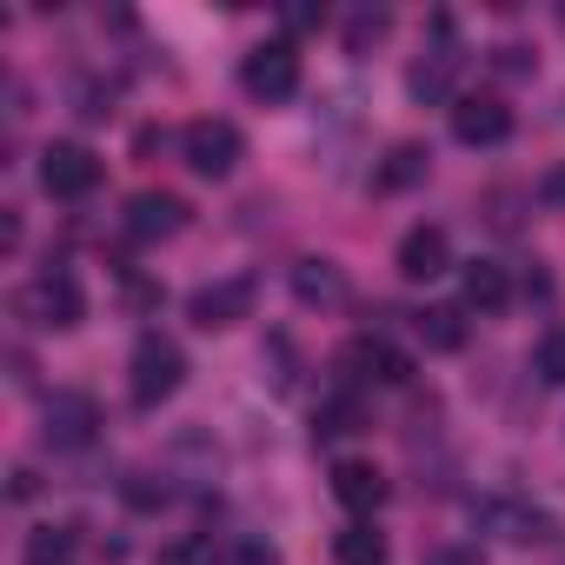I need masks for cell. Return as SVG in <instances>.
<instances>
[{
	"instance_id": "8",
	"label": "cell",
	"mask_w": 565,
	"mask_h": 565,
	"mask_svg": "<svg viewBox=\"0 0 565 565\" xmlns=\"http://www.w3.org/2000/svg\"><path fill=\"white\" fill-rule=\"evenodd\" d=\"M333 373H340L347 386H360V380H386V386H399L413 366H406V353H393V347H380V340H353V347L333 360Z\"/></svg>"
},
{
	"instance_id": "20",
	"label": "cell",
	"mask_w": 565,
	"mask_h": 565,
	"mask_svg": "<svg viewBox=\"0 0 565 565\" xmlns=\"http://www.w3.org/2000/svg\"><path fill=\"white\" fill-rule=\"evenodd\" d=\"M532 373H539L545 386H565V327H552V333L539 340V353H532Z\"/></svg>"
},
{
	"instance_id": "9",
	"label": "cell",
	"mask_w": 565,
	"mask_h": 565,
	"mask_svg": "<svg viewBox=\"0 0 565 565\" xmlns=\"http://www.w3.org/2000/svg\"><path fill=\"white\" fill-rule=\"evenodd\" d=\"M333 499H340L347 512L373 519V512L386 505V472H380L373 459H340V466H333Z\"/></svg>"
},
{
	"instance_id": "14",
	"label": "cell",
	"mask_w": 565,
	"mask_h": 565,
	"mask_svg": "<svg viewBox=\"0 0 565 565\" xmlns=\"http://www.w3.org/2000/svg\"><path fill=\"white\" fill-rule=\"evenodd\" d=\"M459 294H466L472 313H499V307L512 300L505 266H499V259H472V266H459Z\"/></svg>"
},
{
	"instance_id": "19",
	"label": "cell",
	"mask_w": 565,
	"mask_h": 565,
	"mask_svg": "<svg viewBox=\"0 0 565 565\" xmlns=\"http://www.w3.org/2000/svg\"><path fill=\"white\" fill-rule=\"evenodd\" d=\"M426 160H433L426 147H393L386 167H380V186H386V193H393V186H413V180L426 173Z\"/></svg>"
},
{
	"instance_id": "22",
	"label": "cell",
	"mask_w": 565,
	"mask_h": 565,
	"mask_svg": "<svg viewBox=\"0 0 565 565\" xmlns=\"http://www.w3.org/2000/svg\"><path fill=\"white\" fill-rule=\"evenodd\" d=\"M539 200H545V206H565V160H558V167L539 180Z\"/></svg>"
},
{
	"instance_id": "21",
	"label": "cell",
	"mask_w": 565,
	"mask_h": 565,
	"mask_svg": "<svg viewBox=\"0 0 565 565\" xmlns=\"http://www.w3.org/2000/svg\"><path fill=\"white\" fill-rule=\"evenodd\" d=\"M386 14H353V28H347V54H366L373 41H386Z\"/></svg>"
},
{
	"instance_id": "18",
	"label": "cell",
	"mask_w": 565,
	"mask_h": 565,
	"mask_svg": "<svg viewBox=\"0 0 565 565\" xmlns=\"http://www.w3.org/2000/svg\"><path fill=\"white\" fill-rule=\"evenodd\" d=\"M452 67H459V54H452V47H439L433 61H419V67H413V94H419V100H446Z\"/></svg>"
},
{
	"instance_id": "16",
	"label": "cell",
	"mask_w": 565,
	"mask_h": 565,
	"mask_svg": "<svg viewBox=\"0 0 565 565\" xmlns=\"http://www.w3.org/2000/svg\"><path fill=\"white\" fill-rule=\"evenodd\" d=\"M413 327H419V340H426L433 353H459V347H466V313H459V307H426Z\"/></svg>"
},
{
	"instance_id": "13",
	"label": "cell",
	"mask_w": 565,
	"mask_h": 565,
	"mask_svg": "<svg viewBox=\"0 0 565 565\" xmlns=\"http://www.w3.org/2000/svg\"><path fill=\"white\" fill-rule=\"evenodd\" d=\"M294 294H300V307H347V273L333 259H300Z\"/></svg>"
},
{
	"instance_id": "17",
	"label": "cell",
	"mask_w": 565,
	"mask_h": 565,
	"mask_svg": "<svg viewBox=\"0 0 565 565\" xmlns=\"http://www.w3.org/2000/svg\"><path fill=\"white\" fill-rule=\"evenodd\" d=\"M333 552H340V565H386V532H373V525L360 519V525H347V532L333 539Z\"/></svg>"
},
{
	"instance_id": "6",
	"label": "cell",
	"mask_w": 565,
	"mask_h": 565,
	"mask_svg": "<svg viewBox=\"0 0 565 565\" xmlns=\"http://www.w3.org/2000/svg\"><path fill=\"white\" fill-rule=\"evenodd\" d=\"M505 134H512V107L505 100H492V94L452 100V140L459 147H499Z\"/></svg>"
},
{
	"instance_id": "23",
	"label": "cell",
	"mask_w": 565,
	"mask_h": 565,
	"mask_svg": "<svg viewBox=\"0 0 565 565\" xmlns=\"http://www.w3.org/2000/svg\"><path fill=\"white\" fill-rule=\"evenodd\" d=\"M200 558H206V539H193V545H173L160 565H200Z\"/></svg>"
},
{
	"instance_id": "15",
	"label": "cell",
	"mask_w": 565,
	"mask_h": 565,
	"mask_svg": "<svg viewBox=\"0 0 565 565\" xmlns=\"http://www.w3.org/2000/svg\"><path fill=\"white\" fill-rule=\"evenodd\" d=\"M74 525H34L21 545V565H74Z\"/></svg>"
},
{
	"instance_id": "4",
	"label": "cell",
	"mask_w": 565,
	"mask_h": 565,
	"mask_svg": "<svg viewBox=\"0 0 565 565\" xmlns=\"http://www.w3.org/2000/svg\"><path fill=\"white\" fill-rule=\"evenodd\" d=\"M180 147H186V167L193 173H206V180H226L233 167H239V127L233 120H186V134H180Z\"/></svg>"
},
{
	"instance_id": "2",
	"label": "cell",
	"mask_w": 565,
	"mask_h": 565,
	"mask_svg": "<svg viewBox=\"0 0 565 565\" xmlns=\"http://www.w3.org/2000/svg\"><path fill=\"white\" fill-rule=\"evenodd\" d=\"M239 87H246L253 100H266V107L294 100V94H300V47H294V41H266V47H253V54L239 61Z\"/></svg>"
},
{
	"instance_id": "24",
	"label": "cell",
	"mask_w": 565,
	"mask_h": 565,
	"mask_svg": "<svg viewBox=\"0 0 565 565\" xmlns=\"http://www.w3.org/2000/svg\"><path fill=\"white\" fill-rule=\"evenodd\" d=\"M558 28H565V8H558Z\"/></svg>"
},
{
	"instance_id": "11",
	"label": "cell",
	"mask_w": 565,
	"mask_h": 565,
	"mask_svg": "<svg viewBox=\"0 0 565 565\" xmlns=\"http://www.w3.org/2000/svg\"><path fill=\"white\" fill-rule=\"evenodd\" d=\"M100 426V406L87 393H54L47 399V446H87Z\"/></svg>"
},
{
	"instance_id": "10",
	"label": "cell",
	"mask_w": 565,
	"mask_h": 565,
	"mask_svg": "<svg viewBox=\"0 0 565 565\" xmlns=\"http://www.w3.org/2000/svg\"><path fill=\"white\" fill-rule=\"evenodd\" d=\"M186 313H193V327H233V320H246L253 313V279H220V287H200L193 300H186Z\"/></svg>"
},
{
	"instance_id": "7",
	"label": "cell",
	"mask_w": 565,
	"mask_h": 565,
	"mask_svg": "<svg viewBox=\"0 0 565 565\" xmlns=\"http://www.w3.org/2000/svg\"><path fill=\"white\" fill-rule=\"evenodd\" d=\"M399 273L413 279V287L452 273V239H446V226H413V233L399 239Z\"/></svg>"
},
{
	"instance_id": "1",
	"label": "cell",
	"mask_w": 565,
	"mask_h": 565,
	"mask_svg": "<svg viewBox=\"0 0 565 565\" xmlns=\"http://www.w3.org/2000/svg\"><path fill=\"white\" fill-rule=\"evenodd\" d=\"M127 373H134V380H127L134 406H140V413H153L160 399H173V393H180V380H186V353H180L173 340L147 333V340L134 347V366H127Z\"/></svg>"
},
{
	"instance_id": "12",
	"label": "cell",
	"mask_w": 565,
	"mask_h": 565,
	"mask_svg": "<svg viewBox=\"0 0 565 565\" xmlns=\"http://www.w3.org/2000/svg\"><path fill=\"white\" fill-rule=\"evenodd\" d=\"M180 226H186V200L180 193H134V206H127V233L134 239H167Z\"/></svg>"
},
{
	"instance_id": "3",
	"label": "cell",
	"mask_w": 565,
	"mask_h": 565,
	"mask_svg": "<svg viewBox=\"0 0 565 565\" xmlns=\"http://www.w3.org/2000/svg\"><path fill=\"white\" fill-rule=\"evenodd\" d=\"M14 313H21V320H34V327H54V333H67V327H81L87 300H81V287H74V273L47 266V273L34 279V287H21Z\"/></svg>"
},
{
	"instance_id": "5",
	"label": "cell",
	"mask_w": 565,
	"mask_h": 565,
	"mask_svg": "<svg viewBox=\"0 0 565 565\" xmlns=\"http://www.w3.org/2000/svg\"><path fill=\"white\" fill-rule=\"evenodd\" d=\"M41 186H47L54 200H81V193L100 186V160H94L81 140H54V147L41 153Z\"/></svg>"
}]
</instances>
